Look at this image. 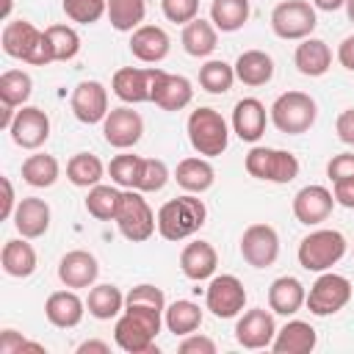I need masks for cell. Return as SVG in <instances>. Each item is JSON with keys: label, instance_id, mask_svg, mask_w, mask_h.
Here are the masks:
<instances>
[{"label": "cell", "instance_id": "obj_1", "mask_svg": "<svg viewBox=\"0 0 354 354\" xmlns=\"http://www.w3.org/2000/svg\"><path fill=\"white\" fill-rule=\"evenodd\" d=\"M160 326H163V310L124 304L113 326V340L127 354H152L158 351L155 337L160 335Z\"/></svg>", "mask_w": 354, "mask_h": 354}, {"label": "cell", "instance_id": "obj_2", "mask_svg": "<svg viewBox=\"0 0 354 354\" xmlns=\"http://www.w3.org/2000/svg\"><path fill=\"white\" fill-rule=\"evenodd\" d=\"M207 218V207L199 199V194H183L174 196L169 202L160 205L158 210V232L166 241H185L194 232H199L205 227Z\"/></svg>", "mask_w": 354, "mask_h": 354}, {"label": "cell", "instance_id": "obj_3", "mask_svg": "<svg viewBox=\"0 0 354 354\" xmlns=\"http://www.w3.org/2000/svg\"><path fill=\"white\" fill-rule=\"evenodd\" d=\"M0 44H3V53L8 58H17V61H25V64H33V66L53 64L47 41H44V30H39L28 19H8L3 25Z\"/></svg>", "mask_w": 354, "mask_h": 354}, {"label": "cell", "instance_id": "obj_4", "mask_svg": "<svg viewBox=\"0 0 354 354\" xmlns=\"http://www.w3.org/2000/svg\"><path fill=\"white\" fill-rule=\"evenodd\" d=\"M185 130H188L191 147L202 158H216L230 144V127H227L224 116L216 108H196V111H191V116L185 122Z\"/></svg>", "mask_w": 354, "mask_h": 354}, {"label": "cell", "instance_id": "obj_5", "mask_svg": "<svg viewBox=\"0 0 354 354\" xmlns=\"http://www.w3.org/2000/svg\"><path fill=\"white\" fill-rule=\"evenodd\" d=\"M268 113H271V122H274V127H277L279 133L301 136V133H307V130L315 124V119H318V105H315V100H313L310 94H304V91H285V94H279V97L271 102Z\"/></svg>", "mask_w": 354, "mask_h": 354}, {"label": "cell", "instance_id": "obj_6", "mask_svg": "<svg viewBox=\"0 0 354 354\" xmlns=\"http://www.w3.org/2000/svg\"><path fill=\"white\" fill-rule=\"evenodd\" d=\"M346 238L340 230H315L310 235L301 238L299 249H296V257H299V266L304 271H329L335 263L343 260L346 254Z\"/></svg>", "mask_w": 354, "mask_h": 354}, {"label": "cell", "instance_id": "obj_7", "mask_svg": "<svg viewBox=\"0 0 354 354\" xmlns=\"http://www.w3.org/2000/svg\"><path fill=\"white\" fill-rule=\"evenodd\" d=\"M113 221H116L122 238H127L130 243L149 241L158 227V216L152 213V207L147 205L141 191H136V188H122V199H119Z\"/></svg>", "mask_w": 354, "mask_h": 354}, {"label": "cell", "instance_id": "obj_8", "mask_svg": "<svg viewBox=\"0 0 354 354\" xmlns=\"http://www.w3.org/2000/svg\"><path fill=\"white\" fill-rule=\"evenodd\" d=\"M246 171L257 180H266V183H277V185H285L290 180L299 177V158L288 149H274V147H252L246 152V160H243Z\"/></svg>", "mask_w": 354, "mask_h": 354}, {"label": "cell", "instance_id": "obj_9", "mask_svg": "<svg viewBox=\"0 0 354 354\" xmlns=\"http://www.w3.org/2000/svg\"><path fill=\"white\" fill-rule=\"evenodd\" d=\"M315 25V6L307 0H282L271 11V30L285 41H301L313 36Z\"/></svg>", "mask_w": 354, "mask_h": 354}, {"label": "cell", "instance_id": "obj_10", "mask_svg": "<svg viewBox=\"0 0 354 354\" xmlns=\"http://www.w3.org/2000/svg\"><path fill=\"white\" fill-rule=\"evenodd\" d=\"M348 301H351V282H348L343 274L321 271V277L310 285L304 304H307V310H310L313 315L326 318V315L340 313Z\"/></svg>", "mask_w": 354, "mask_h": 354}, {"label": "cell", "instance_id": "obj_11", "mask_svg": "<svg viewBox=\"0 0 354 354\" xmlns=\"http://www.w3.org/2000/svg\"><path fill=\"white\" fill-rule=\"evenodd\" d=\"M205 304L216 318H235L246 307V288L235 274L210 277L205 290Z\"/></svg>", "mask_w": 354, "mask_h": 354}, {"label": "cell", "instance_id": "obj_12", "mask_svg": "<svg viewBox=\"0 0 354 354\" xmlns=\"http://www.w3.org/2000/svg\"><path fill=\"white\" fill-rule=\"evenodd\" d=\"M191 100H194V86L188 77L152 66L149 102H155L160 111H183L191 105Z\"/></svg>", "mask_w": 354, "mask_h": 354}, {"label": "cell", "instance_id": "obj_13", "mask_svg": "<svg viewBox=\"0 0 354 354\" xmlns=\"http://www.w3.org/2000/svg\"><path fill=\"white\" fill-rule=\"evenodd\" d=\"M241 257L252 268H268L279 257V235L271 224H249L241 235Z\"/></svg>", "mask_w": 354, "mask_h": 354}, {"label": "cell", "instance_id": "obj_14", "mask_svg": "<svg viewBox=\"0 0 354 354\" xmlns=\"http://www.w3.org/2000/svg\"><path fill=\"white\" fill-rule=\"evenodd\" d=\"M69 108L77 122L97 124L108 116V88L100 80H80L69 97Z\"/></svg>", "mask_w": 354, "mask_h": 354}, {"label": "cell", "instance_id": "obj_15", "mask_svg": "<svg viewBox=\"0 0 354 354\" xmlns=\"http://www.w3.org/2000/svg\"><path fill=\"white\" fill-rule=\"evenodd\" d=\"M11 141L22 149H39L50 138V116L36 105H22L8 127Z\"/></svg>", "mask_w": 354, "mask_h": 354}, {"label": "cell", "instance_id": "obj_16", "mask_svg": "<svg viewBox=\"0 0 354 354\" xmlns=\"http://www.w3.org/2000/svg\"><path fill=\"white\" fill-rule=\"evenodd\" d=\"M141 133H144V119L138 111L122 105V108H111L105 122H102V136L111 147L116 149H130L141 141Z\"/></svg>", "mask_w": 354, "mask_h": 354}, {"label": "cell", "instance_id": "obj_17", "mask_svg": "<svg viewBox=\"0 0 354 354\" xmlns=\"http://www.w3.org/2000/svg\"><path fill=\"white\" fill-rule=\"evenodd\" d=\"M274 335H277V324H274V315L263 307H252L246 310L238 324H235V340L238 346L254 351V348H268L274 343Z\"/></svg>", "mask_w": 354, "mask_h": 354}, {"label": "cell", "instance_id": "obj_18", "mask_svg": "<svg viewBox=\"0 0 354 354\" xmlns=\"http://www.w3.org/2000/svg\"><path fill=\"white\" fill-rule=\"evenodd\" d=\"M335 210V194L324 185H304L296 191L293 196V216L299 224L315 227L321 221H326Z\"/></svg>", "mask_w": 354, "mask_h": 354}, {"label": "cell", "instance_id": "obj_19", "mask_svg": "<svg viewBox=\"0 0 354 354\" xmlns=\"http://www.w3.org/2000/svg\"><path fill=\"white\" fill-rule=\"evenodd\" d=\"M97 277H100V263H97V257H94L91 252H86V249H72V252H66V254L61 257V263H58V279H61L66 288H72V290H77V288H91V285L97 282Z\"/></svg>", "mask_w": 354, "mask_h": 354}, {"label": "cell", "instance_id": "obj_20", "mask_svg": "<svg viewBox=\"0 0 354 354\" xmlns=\"http://www.w3.org/2000/svg\"><path fill=\"white\" fill-rule=\"evenodd\" d=\"M266 105L257 100V97H243L235 102L232 108V133L246 141V144H254L260 141V136L266 133Z\"/></svg>", "mask_w": 354, "mask_h": 354}, {"label": "cell", "instance_id": "obj_21", "mask_svg": "<svg viewBox=\"0 0 354 354\" xmlns=\"http://www.w3.org/2000/svg\"><path fill=\"white\" fill-rule=\"evenodd\" d=\"M50 205L39 196H22L17 210H14V227L22 238L33 241V238H41L47 230H50Z\"/></svg>", "mask_w": 354, "mask_h": 354}, {"label": "cell", "instance_id": "obj_22", "mask_svg": "<svg viewBox=\"0 0 354 354\" xmlns=\"http://www.w3.org/2000/svg\"><path fill=\"white\" fill-rule=\"evenodd\" d=\"M169 50H171V39L158 25H141L130 33V53L144 64L163 61L169 55Z\"/></svg>", "mask_w": 354, "mask_h": 354}, {"label": "cell", "instance_id": "obj_23", "mask_svg": "<svg viewBox=\"0 0 354 354\" xmlns=\"http://www.w3.org/2000/svg\"><path fill=\"white\" fill-rule=\"evenodd\" d=\"M149 83H152V66L149 69H138V66H122L113 72L111 88L113 94L127 102V105H138V102H149Z\"/></svg>", "mask_w": 354, "mask_h": 354}, {"label": "cell", "instance_id": "obj_24", "mask_svg": "<svg viewBox=\"0 0 354 354\" xmlns=\"http://www.w3.org/2000/svg\"><path fill=\"white\" fill-rule=\"evenodd\" d=\"M83 313H86V301L69 288V290H55L47 296L44 301V315L53 326L58 329H72L83 321Z\"/></svg>", "mask_w": 354, "mask_h": 354}, {"label": "cell", "instance_id": "obj_25", "mask_svg": "<svg viewBox=\"0 0 354 354\" xmlns=\"http://www.w3.org/2000/svg\"><path fill=\"white\" fill-rule=\"evenodd\" d=\"M216 266H218V254L207 241H191L180 252V271L194 282L210 279L216 274Z\"/></svg>", "mask_w": 354, "mask_h": 354}, {"label": "cell", "instance_id": "obj_26", "mask_svg": "<svg viewBox=\"0 0 354 354\" xmlns=\"http://www.w3.org/2000/svg\"><path fill=\"white\" fill-rule=\"evenodd\" d=\"M293 64L296 69L304 75V77H321L329 72L332 66V50L324 39H315V36H307L296 44V53H293Z\"/></svg>", "mask_w": 354, "mask_h": 354}, {"label": "cell", "instance_id": "obj_27", "mask_svg": "<svg viewBox=\"0 0 354 354\" xmlns=\"http://www.w3.org/2000/svg\"><path fill=\"white\" fill-rule=\"evenodd\" d=\"M315 343H318L315 329H313L307 321L293 318V321H288L282 329H277L271 348H274L277 354H310V351L315 348Z\"/></svg>", "mask_w": 354, "mask_h": 354}, {"label": "cell", "instance_id": "obj_28", "mask_svg": "<svg viewBox=\"0 0 354 354\" xmlns=\"http://www.w3.org/2000/svg\"><path fill=\"white\" fill-rule=\"evenodd\" d=\"M307 290L296 277H277L268 288V307L277 315H293L304 307Z\"/></svg>", "mask_w": 354, "mask_h": 354}, {"label": "cell", "instance_id": "obj_29", "mask_svg": "<svg viewBox=\"0 0 354 354\" xmlns=\"http://www.w3.org/2000/svg\"><path fill=\"white\" fill-rule=\"evenodd\" d=\"M174 180L188 194H205L216 183V169L207 158H183L174 169Z\"/></svg>", "mask_w": 354, "mask_h": 354}, {"label": "cell", "instance_id": "obj_30", "mask_svg": "<svg viewBox=\"0 0 354 354\" xmlns=\"http://www.w3.org/2000/svg\"><path fill=\"white\" fill-rule=\"evenodd\" d=\"M36 249L28 243V238H11L3 243V252H0V266L8 277L14 279H25L36 271Z\"/></svg>", "mask_w": 354, "mask_h": 354}, {"label": "cell", "instance_id": "obj_31", "mask_svg": "<svg viewBox=\"0 0 354 354\" xmlns=\"http://www.w3.org/2000/svg\"><path fill=\"white\" fill-rule=\"evenodd\" d=\"M180 41H183V50H185L188 55H194V58H207V55L218 47V30H216V25H213L210 19L196 17V19H191L188 25H183Z\"/></svg>", "mask_w": 354, "mask_h": 354}, {"label": "cell", "instance_id": "obj_32", "mask_svg": "<svg viewBox=\"0 0 354 354\" xmlns=\"http://www.w3.org/2000/svg\"><path fill=\"white\" fill-rule=\"evenodd\" d=\"M232 66L243 86H266L274 77V58L263 50H243Z\"/></svg>", "mask_w": 354, "mask_h": 354}, {"label": "cell", "instance_id": "obj_33", "mask_svg": "<svg viewBox=\"0 0 354 354\" xmlns=\"http://www.w3.org/2000/svg\"><path fill=\"white\" fill-rule=\"evenodd\" d=\"M163 326L171 335H177V337H185V335L196 332L202 326V310H199V304L191 301V299H177V301L166 304Z\"/></svg>", "mask_w": 354, "mask_h": 354}, {"label": "cell", "instance_id": "obj_34", "mask_svg": "<svg viewBox=\"0 0 354 354\" xmlns=\"http://www.w3.org/2000/svg\"><path fill=\"white\" fill-rule=\"evenodd\" d=\"M86 307H88V315H94L97 321H111V318H116L124 310V293L116 285H111V282L91 285Z\"/></svg>", "mask_w": 354, "mask_h": 354}, {"label": "cell", "instance_id": "obj_35", "mask_svg": "<svg viewBox=\"0 0 354 354\" xmlns=\"http://www.w3.org/2000/svg\"><path fill=\"white\" fill-rule=\"evenodd\" d=\"M105 177V163L91 152H77L66 163V180L77 188H94Z\"/></svg>", "mask_w": 354, "mask_h": 354}, {"label": "cell", "instance_id": "obj_36", "mask_svg": "<svg viewBox=\"0 0 354 354\" xmlns=\"http://www.w3.org/2000/svg\"><path fill=\"white\" fill-rule=\"evenodd\" d=\"M249 19V0H213L210 3V22L221 33H235Z\"/></svg>", "mask_w": 354, "mask_h": 354}, {"label": "cell", "instance_id": "obj_37", "mask_svg": "<svg viewBox=\"0 0 354 354\" xmlns=\"http://www.w3.org/2000/svg\"><path fill=\"white\" fill-rule=\"evenodd\" d=\"M58 174H61V166L47 152H36V155H28L22 160V180L28 185H33V188H50V185H55Z\"/></svg>", "mask_w": 354, "mask_h": 354}, {"label": "cell", "instance_id": "obj_38", "mask_svg": "<svg viewBox=\"0 0 354 354\" xmlns=\"http://www.w3.org/2000/svg\"><path fill=\"white\" fill-rule=\"evenodd\" d=\"M44 41H47L53 64L55 61H72L80 53V36L69 25H50V28H44Z\"/></svg>", "mask_w": 354, "mask_h": 354}, {"label": "cell", "instance_id": "obj_39", "mask_svg": "<svg viewBox=\"0 0 354 354\" xmlns=\"http://www.w3.org/2000/svg\"><path fill=\"white\" fill-rule=\"evenodd\" d=\"M33 94V80L22 69H6L0 75V102L11 108H22Z\"/></svg>", "mask_w": 354, "mask_h": 354}, {"label": "cell", "instance_id": "obj_40", "mask_svg": "<svg viewBox=\"0 0 354 354\" xmlns=\"http://www.w3.org/2000/svg\"><path fill=\"white\" fill-rule=\"evenodd\" d=\"M144 14H147L144 0H108V19L119 33H133L136 28H141Z\"/></svg>", "mask_w": 354, "mask_h": 354}, {"label": "cell", "instance_id": "obj_41", "mask_svg": "<svg viewBox=\"0 0 354 354\" xmlns=\"http://www.w3.org/2000/svg\"><path fill=\"white\" fill-rule=\"evenodd\" d=\"M119 199H122L119 185H102V183H97L86 194V210H88V216H94L100 221H113L116 218Z\"/></svg>", "mask_w": 354, "mask_h": 354}, {"label": "cell", "instance_id": "obj_42", "mask_svg": "<svg viewBox=\"0 0 354 354\" xmlns=\"http://www.w3.org/2000/svg\"><path fill=\"white\" fill-rule=\"evenodd\" d=\"M235 66H230L227 61H205L199 66V86L207 91V94H227L235 83Z\"/></svg>", "mask_w": 354, "mask_h": 354}, {"label": "cell", "instance_id": "obj_43", "mask_svg": "<svg viewBox=\"0 0 354 354\" xmlns=\"http://www.w3.org/2000/svg\"><path fill=\"white\" fill-rule=\"evenodd\" d=\"M64 14L77 25H94L108 14V0H61Z\"/></svg>", "mask_w": 354, "mask_h": 354}, {"label": "cell", "instance_id": "obj_44", "mask_svg": "<svg viewBox=\"0 0 354 354\" xmlns=\"http://www.w3.org/2000/svg\"><path fill=\"white\" fill-rule=\"evenodd\" d=\"M166 183H169V166H166L163 160H158V158H141L136 191L152 194V191H160Z\"/></svg>", "mask_w": 354, "mask_h": 354}, {"label": "cell", "instance_id": "obj_45", "mask_svg": "<svg viewBox=\"0 0 354 354\" xmlns=\"http://www.w3.org/2000/svg\"><path fill=\"white\" fill-rule=\"evenodd\" d=\"M138 169H141V155H130V152L116 155L108 163V174L113 180V185H119V188H136Z\"/></svg>", "mask_w": 354, "mask_h": 354}, {"label": "cell", "instance_id": "obj_46", "mask_svg": "<svg viewBox=\"0 0 354 354\" xmlns=\"http://www.w3.org/2000/svg\"><path fill=\"white\" fill-rule=\"evenodd\" d=\"M124 304H138V307H152V310H163L166 313V296L158 285H136L130 288V293H124Z\"/></svg>", "mask_w": 354, "mask_h": 354}, {"label": "cell", "instance_id": "obj_47", "mask_svg": "<svg viewBox=\"0 0 354 354\" xmlns=\"http://www.w3.org/2000/svg\"><path fill=\"white\" fill-rule=\"evenodd\" d=\"M160 11L174 25H188L199 17V0H160Z\"/></svg>", "mask_w": 354, "mask_h": 354}, {"label": "cell", "instance_id": "obj_48", "mask_svg": "<svg viewBox=\"0 0 354 354\" xmlns=\"http://www.w3.org/2000/svg\"><path fill=\"white\" fill-rule=\"evenodd\" d=\"M22 351L47 354V348H44L41 343H33V340L22 337L17 329H3V332H0V354H22Z\"/></svg>", "mask_w": 354, "mask_h": 354}, {"label": "cell", "instance_id": "obj_49", "mask_svg": "<svg viewBox=\"0 0 354 354\" xmlns=\"http://www.w3.org/2000/svg\"><path fill=\"white\" fill-rule=\"evenodd\" d=\"M326 177H329L332 183L354 177V152H340V155H335V158L326 163Z\"/></svg>", "mask_w": 354, "mask_h": 354}, {"label": "cell", "instance_id": "obj_50", "mask_svg": "<svg viewBox=\"0 0 354 354\" xmlns=\"http://www.w3.org/2000/svg\"><path fill=\"white\" fill-rule=\"evenodd\" d=\"M177 348H180V354H216V343L205 335H196V332L185 335Z\"/></svg>", "mask_w": 354, "mask_h": 354}, {"label": "cell", "instance_id": "obj_51", "mask_svg": "<svg viewBox=\"0 0 354 354\" xmlns=\"http://www.w3.org/2000/svg\"><path fill=\"white\" fill-rule=\"evenodd\" d=\"M335 130H337V138L348 147H354V108H346L340 111L337 122H335Z\"/></svg>", "mask_w": 354, "mask_h": 354}, {"label": "cell", "instance_id": "obj_52", "mask_svg": "<svg viewBox=\"0 0 354 354\" xmlns=\"http://www.w3.org/2000/svg\"><path fill=\"white\" fill-rule=\"evenodd\" d=\"M332 185H335V188H332L335 202L343 205V207H348V210H354V177L337 180V183H332Z\"/></svg>", "mask_w": 354, "mask_h": 354}, {"label": "cell", "instance_id": "obj_53", "mask_svg": "<svg viewBox=\"0 0 354 354\" xmlns=\"http://www.w3.org/2000/svg\"><path fill=\"white\" fill-rule=\"evenodd\" d=\"M0 185H3V210H0V218H14V210H17V196H14V185L8 177H0Z\"/></svg>", "mask_w": 354, "mask_h": 354}, {"label": "cell", "instance_id": "obj_54", "mask_svg": "<svg viewBox=\"0 0 354 354\" xmlns=\"http://www.w3.org/2000/svg\"><path fill=\"white\" fill-rule=\"evenodd\" d=\"M337 61H340L343 69L354 72V33L340 41V47H337Z\"/></svg>", "mask_w": 354, "mask_h": 354}, {"label": "cell", "instance_id": "obj_55", "mask_svg": "<svg viewBox=\"0 0 354 354\" xmlns=\"http://www.w3.org/2000/svg\"><path fill=\"white\" fill-rule=\"evenodd\" d=\"M91 351H97V354H108L111 346H108L105 340H83V343L77 346V354H91Z\"/></svg>", "mask_w": 354, "mask_h": 354}, {"label": "cell", "instance_id": "obj_56", "mask_svg": "<svg viewBox=\"0 0 354 354\" xmlns=\"http://www.w3.org/2000/svg\"><path fill=\"white\" fill-rule=\"evenodd\" d=\"M14 116H17V108H11V105H3V102H0V127H3V130H8V127H11Z\"/></svg>", "mask_w": 354, "mask_h": 354}, {"label": "cell", "instance_id": "obj_57", "mask_svg": "<svg viewBox=\"0 0 354 354\" xmlns=\"http://www.w3.org/2000/svg\"><path fill=\"white\" fill-rule=\"evenodd\" d=\"M313 6H315L318 11H337V8L346 6V0H313Z\"/></svg>", "mask_w": 354, "mask_h": 354}, {"label": "cell", "instance_id": "obj_58", "mask_svg": "<svg viewBox=\"0 0 354 354\" xmlns=\"http://www.w3.org/2000/svg\"><path fill=\"white\" fill-rule=\"evenodd\" d=\"M11 3H14V0H3V19H8V14H11Z\"/></svg>", "mask_w": 354, "mask_h": 354}, {"label": "cell", "instance_id": "obj_59", "mask_svg": "<svg viewBox=\"0 0 354 354\" xmlns=\"http://www.w3.org/2000/svg\"><path fill=\"white\" fill-rule=\"evenodd\" d=\"M346 14H348V19L354 22V0H346Z\"/></svg>", "mask_w": 354, "mask_h": 354}]
</instances>
